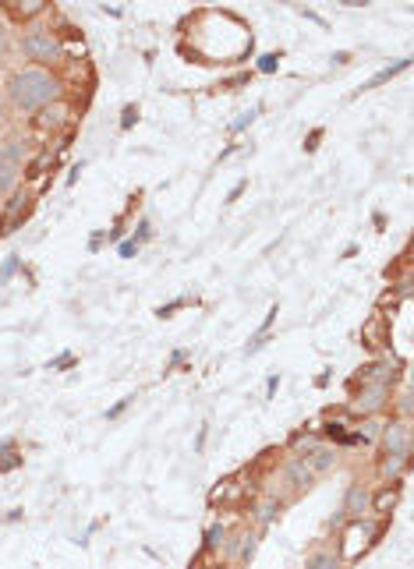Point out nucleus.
<instances>
[{
  "mask_svg": "<svg viewBox=\"0 0 414 569\" xmlns=\"http://www.w3.org/2000/svg\"><path fill=\"white\" fill-rule=\"evenodd\" d=\"M372 541H375V523L351 520V523L343 527V534H340V555H343L347 562H354V558H361V555L372 548Z\"/></svg>",
  "mask_w": 414,
  "mask_h": 569,
  "instance_id": "obj_2",
  "label": "nucleus"
},
{
  "mask_svg": "<svg viewBox=\"0 0 414 569\" xmlns=\"http://www.w3.org/2000/svg\"><path fill=\"white\" fill-rule=\"evenodd\" d=\"M8 96H11V103L22 114H39L43 106L61 99V82L50 71H43V68H25V71L11 75Z\"/></svg>",
  "mask_w": 414,
  "mask_h": 569,
  "instance_id": "obj_1",
  "label": "nucleus"
},
{
  "mask_svg": "<svg viewBox=\"0 0 414 569\" xmlns=\"http://www.w3.org/2000/svg\"><path fill=\"white\" fill-rule=\"evenodd\" d=\"M361 343L379 350V347H389V319L382 312H375L365 326H361Z\"/></svg>",
  "mask_w": 414,
  "mask_h": 569,
  "instance_id": "obj_8",
  "label": "nucleus"
},
{
  "mask_svg": "<svg viewBox=\"0 0 414 569\" xmlns=\"http://www.w3.org/2000/svg\"><path fill=\"white\" fill-rule=\"evenodd\" d=\"M273 513H280V502H262L259 506V516L262 520H273Z\"/></svg>",
  "mask_w": 414,
  "mask_h": 569,
  "instance_id": "obj_27",
  "label": "nucleus"
},
{
  "mask_svg": "<svg viewBox=\"0 0 414 569\" xmlns=\"http://www.w3.org/2000/svg\"><path fill=\"white\" fill-rule=\"evenodd\" d=\"M280 68V54H266V57H259V71L262 75H269V71H276Z\"/></svg>",
  "mask_w": 414,
  "mask_h": 569,
  "instance_id": "obj_23",
  "label": "nucleus"
},
{
  "mask_svg": "<svg viewBox=\"0 0 414 569\" xmlns=\"http://www.w3.org/2000/svg\"><path fill=\"white\" fill-rule=\"evenodd\" d=\"M18 265H22V258H18V255H11V258H8L4 265H0V283H8V279H11L15 272H18Z\"/></svg>",
  "mask_w": 414,
  "mask_h": 569,
  "instance_id": "obj_21",
  "label": "nucleus"
},
{
  "mask_svg": "<svg viewBox=\"0 0 414 569\" xmlns=\"http://www.w3.org/2000/svg\"><path fill=\"white\" fill-rule=\"evenodd\" d=\"M71 117H75L71 103H68V99H57V103L43 106V110H39V114L32 117V124H36L39 131H50V135H57V131H68Z\"/></svg>",
  "mask_w": 414,
  "mask_h": 569,
  "instance_id": "obj_5",
  "label": "nucleus"
},
{
  "mask_svg": "<svg viewBox=\"0 0 414 569\" xmlns=\"http://www.w3.org/2000/svg\"><path fill=\"white\" fill-rule=\"evenodd\" d=\"M8 50V39H4V32H0V54H4Z\"/></svg>",
  "mask_w": 414,
  "mask_h": 569,
  "instance_id": "obj_38",
  "label": "nucleus"
},
{
  "mask_svg": "<svg viewBox=\"0 0 414 569\" xmlns=\"http://www.w3.org/2000/svg\"><path fill=\"white\" fill-rule=\"evenodd\" d=\"M131 400H135V396H128V400H121L117 407H110V410H106V417H117V414H121V410H124V407H128Z\"/></svg>",
  "mask_w": 414,
  "mask_h": 569,
  "instance_id": "obj_34",
  "label": "nucleus"
},
{
  "mask_svg": "<svg viewBox=\"0 0 414 569\" xmlns=\"http://www.w3.org/2000/svg\"><path fill=\"white\" fill-rule=\"evenodd\" d=\"M245 188H248V181H238V184H234V188H231V191H227V202H238V198H241V191H245Z\"/></svg>",
  "mask_w": 414,
  "mask_h": 569,
  "instance_id": "obj_29",
  "label": "nucleus"
},
{
  "mask_svg": "<svg viewBox=\"0 0 414 569\" xmlns=\"http://www.w3.org/2000/svg\"><path fill=\"white\" fill-rule=\"evenodd\" d=\"M25 145L29 142H22V138H11V142H4V149H0V152H4L11 163H18L22 166V156H25Z\"/></svg>",
  "mask_w": 414,
  "mask_h": 569,
  "instance_id": "obj_18",
  "label": "nucleus"
},
{
  "mask_svg": "<svg viewBox=\"0 0 414 569\" xmlns=\"http://www.w3.org/2000/svg\"><path fill=\"white\" fill-rule=\"evenodd\" d=\"M32 212V195L29 191H11V198L4 202V209H0V233H15L18 226H22V219Z\"/></svg>",
  "mask_w": 414,
  "mask_h": 569,
  "instance_id": "obj_4",
  "label": "nucleus"
},
{
  "mask_svg": "<svg viewBox=\"0 0 414 569\" xmlns=\"http://www.w3.org/2000/svg\"><path fill=\"white\" fill-rule=\"evenodd\" d=\"M71 361H75V357H71V354H61V357H57V361H54V365H50V372H57V368H68V365H71Z\"/></svg>",
  "mask_w": 414,
  "mask_h": 569,
  "instance_id": "obj_31",
  "label": "nucleus"
},
{
  "mask_svg": "<svg viewBox=\"0 0 414 569\" xmlns=\"http://www.w3.org/2000/svg\"><path fill=\"white\" fill-rule=\"evenodd\" d=\"M18 177H22V166L11 163L4 152H0V195H4V191H15V188H18Z\"/></svg>",
  "mask_w": 414,
  "mask_h": 569,
  "instance_id": "obj_14",
  "label": "nucleus"
},
{
  "mask_svg": "<svg viewBox=\"0 0 414 569\" xmlns=\"http://www.w3.org/2000/svg\"><path fill=\"white\" fill-rule=\"evenodd\" d=\"M259 110H262V106H252V110H248V114H241V117H238V121H234V124H231V131H234V135H238V131H241V128H248V124H252V121H255V117H259Z\"/></svg>",
  "mask_w": 414,
  "mask_h": 569,
  "instance_id": "obj_22",
  "label": "nucleus"
},
{
  "mask_svg": "<svg viewBox=\"0 0 414 569\" xmlns=\"http://www.w3.org/2000/svg\"><path fill=\"white\" fill-rule=\"evenodd\" d=\"M145 237H149V219H138V237H135V240L142 244Z\"/></svg>",
  "mask_w": 414,
  "mask_h": 569,
  "instance_id": "obj_33",
  "label": "nucleus"
},
{
  "mask_svg": "<svg viewBox=\"0 0 414 569\" xmlns=\"http://www.w3.org/2000/svg\"><path fill=\"white\" fill-rule=\"evenodd\" d=\"M4 11L15 22H32L47 11V0H4Z\"/></svg>",
  "mask_w": 414,
  "mask_h": 569,
  "instance_id": "obj_10",
  "label": "nucleus"
},
{
  "mask_svg": "<svg viewBox=\"0 0 414 569\" xmlns=\"http://www.w3.org/2000/svg\"><path fill=\"white\" fill-rule=\"evenodd\" d=\"M22 54H25L29 61L50 64V61L61 57V39H57V32H50V29H32V32L22 36Z\"/></svg>",
  "mask_w": 414,
  "mask_h": 569,
  "instance_id": "obj_3",
  "label": "nucleus"
},
{
  "mask_svg": "<svg viewBox=\"0 0 414 569\" xmlns=\"http://www.w3.org/2000/svg\"><path fill=\"white\" fill-rule=\"evenodd\" d=\"M407 68H410V57H400L396 64H389V68H382V71H375V75H372V78H368V82L361 85V92H368V89H379L382 82H393V78H396V75H403Z\"/></svg>",
  "mask_w": 414,
  "mask_h": 569,
  "instance_id": "obj_13",
  "label": "nucleus"
},
{
  "mask_svg": "<svg viewBox=\"0 0 414 569\" xmlns=\"http://www.w3.org/2000/svg\"><path fill=\"white\" fill-rule=\"evenodd\" d=\"M54 159H57V152H50V149L36 152V159L25 166V173H22V177H25L29 184H43V181H47V170L54 166Z\"/></svg>",
  "mask_w": 414,
  "mask_h": 569,
  "instance_id": "obj_12",
  "label": "nucleus"
},
{
  "mask_svg": "<svg viewBox=\"0 0 414 569\" xmlns=\"http://www.w3.org/2000/svg\"><path fill=\"white\" fill-rule=\"evenodd\" d=\"M121 255H124V258L138 255V240H135V237H131V240H121Z\"/></svg>",
  "mask_w": 414,
  "mask_h": 569,
  "instance_id": "obj_28",
  "label": "nucleus"
},
{
  "mask_svg": "<svg viewBox=\"0 0 414 569\" xmlns=\"http://www.w3.org/2000/svg\"><path fill=\"white\" fill-rule=\"evenodd\" d=\"M368 488L361 484V481H354L351 488H347V495H343V513L351 516V520H361V513L368 509Z\"/></svg>",
  "mask_w": 414,
  "mask_h": 569,
  "instance_id": "obj_11",
  "label": "nucleus"
},
{
  "mask_svg": "<svg viewBox=\"0 0 414 569\" xmlns=\"http://www.w3.org/2000/svg\"><path fill=\"white\" fill-rule=\"evenodd\" d=\"M400 484H403V481H389V484H382V488L368 498V506H372L375 516H389V513L396 509V502H400Z\"/></svg>",
  "mask_w": 414,
  "mask_h": 569,
  "instance_id": "obj_9",
  "label": "nucleus"
},
{
  "mask_svg": "<svg viewBox=\"0 0 414 569\" xmlns=\"http://www.w3.org/2000/svg\"><path fill=\"white\" fill-rule=\"evenodd\" d=\"M224 534H227V530H224L220 523H213L209 530H205V544H202V548H205V551H209V548H217V544L224 541Z\"/></svg>",
  "mask_w": 414,
  "mask_h": 569,
  "instance_id": "obj_20",
  "label": "nucleus"
},
{
  "mask_svg": "<svg viewBox=\"0 0 414 569\" xmlns=\"http://www.w3.org/2000/svg\"><path fill=\"white\" fill-rule=\"evenodd\" d=\"M15 467H22V456H18L15 439H8V442H0V474H8Z\"/></svg>",
  "mask_w": 414,
  "mask_h": 569,
  "instance_id": "obj_16",
  "label": "nucleus"
},
{
  "mask_svg": "<svg viewBox=\"0 0 414 569\" xmlns=\"http://www.w3.org/2000/svg\"><path fill=\"white\" fill-rule=\"evenodd\" d=\"M135 121H138V106H135V103H128V106H124V114H121V128H131Z\"/></svg>",
  "mask_w": 414,
  "mask_h": 569,
  "instance_id": "obj_25",
  "label": "nucleus"
},
{
  "mask_svg": "<svg viewBox=\"0 0 414 569\" xmlns=\"http://www.w3.org/2000/svg\"><path fill=\"white\" fill-rule=\"evenodd\" d=\"M319 142H322V128H315V131L305 138V152H315V149H319Z\"/></svg>",
  "mask_w": 414,
  "mask_h": 569,
  "instance_id": "obj_26",
  "label": "nucleus"
},
{
  "mask_svg": "<svg viewBox=\"0 0 414 569\" xmlns=\"http://www.w3.org/2000/svg\"><path fill=\"white\" fill-rule=\"evenodd\" d=\"M184 305H188V301H184V298H177V301H170V305H159V308H156V315H159V319H170V315H173L177 308H184Z\"/></svg>",
  "mask_w": 414,
  "mask_h": 569,
  "instance_id": "obj_24",
  "label": "nucleus"
},
{
  "mask_svg": "<svg viewBox=\"0 0 414 569\" xmlns=\"http://www.w3.org/2000/svg\"><path fill=\"white\" fill-rule=\"evenodd\" d=\"M403 470H407V456H386L379 463V474L389 481H403Z\"/></svg>",
  "mask_w": 414,
  "mask_h": 569,
  "instance_id": "obj_17",
  "label": "nucleus"
},
{
  "mask_svg": "<svg viewBox=\"0 0 414 569\" xmlns=\"http://www.w3.org/2000/svg\"><path fill=\"white\" fill-rule=\"evenodd\" d=\"M198 569H224L220 562H205V565H198Z\"/></svg>",
  "mask_w": 414,
  "mask_h": 569,
  "instance_id": "obj_37",
  "label": "nucleus"
},
{
  "mask_svg": "<svg viewBox=\"0 0 414 569\" xmlns=\"http://www.w3.org/2000/svg\"><path fill=\"white\" fill-rule=\"evenodd\" d=\"M333 463H336V453H333V449H312L308 460H305V467H308L312 474H322V470H329Z\"/></svg>",
  "mask_w": 414,
  "mask_h": 569,
  "instance_id": "obj_15",
  "label": "nucleus"
},
{
  "mask_svg": "<svg viewBox=\"0 0 414 569\" xmlns=\"http://www.w3.org/2000/svg\"><path fill=\"white\" fill-rule=\"evenodd\" d=\"M351 61V54L347 50H340V54H333V64H347Z\"/></svg>",
  "mask_w": 414,
  "mask_h": 569,
  "instance_id": "obj_36",
  "label": "nucleus"
},
{
  "mask_svg": "<svg viewBox=\"0 0 414 569\" xmlns=\"http://www.w3.org/2000/svg\"><path fill=\"white\" fill-rule=\"evenodd\" d=\"M276 389H280V375H269V379H266V400L276 396Z\"/></svg>",
  "mask_w": 414,
  "mask_h": 569,
  "instance_id": "obj_30",
  "label": "nucleus"
},
{
  "mask_svg": "<svg viewBox=\"0 0 414 569\" xmlns=\"http://www.w3.org/2000/svg\"><path fill=\"white\" fill-rule=\"evenodd\" d=\"M400 414H403V417L410 414V393H403V396H400Z\"/></svg>",
  "mask_w": 414,
  "mask_h": 569,
  "instance_id": "obj_35",
  "label": "nucleus"
},
{
  "mask_svg": "<svg viewBox=\"0 0 414 569\" xmlns=\"http://www.w3.org/2000/svg\"><path fill=\"white\" fill-rule=\"evenodd\" d=\"M305 569H336V558H333L329 551H315V555L308 558Z\"/></svg>",
  "mask_w": 414,
  "mask_h": 569,
  "instance_id": "obj_19",
  "label": "nucleus"
},
{
  "mask_svg": "<svg viewBox=\"0 0 414 569\" xmlns=\"http://www.w3.org/2000/svg\"><path fill=\"white\" fill-rule=\"evenodd\" d=\"M379 439H382L386 456H410V421H407V417L389 421V424L382 428Z\"/></svg>",
  "mask_w": 414,
  "mask_h": 569,
  "instance_id": "obj_7",
  "label": "nucleus"
},
{
  "mask_svg": "<svg viewBox=\"0 0 414 569\" xmlns=\"http://www.w3.org/2000/svg\"><path fill=\"white\" fill-rule=\"evenodd\" d=\"M205 435H209V424H202V428H198V435H195V449H202V446H205Z\"/></svg>",
  "mask_w": 414,
  "mask_h": 569,
  "instance_id": "obj_32",
  "label": "nucleus"
},
{
  "mask_svg": "<svg viewBox=\"0 0 414 569\" xmlns=\"http://www.w3.org/2000/svg\"><path fill=\"white\" fill-rule=\"evenodd\" d=\"M386 396H389V382H368V386H361V393L351 400V414L372 417V414L386 403Z\"/></svg>",
  "mask_w": 414,
  "mask_h": 569,
  "instance_id": "obj_6",
  "label": "nucleus"
}]
</instances>
